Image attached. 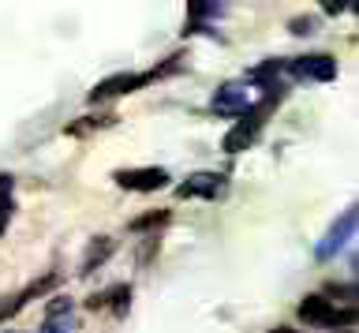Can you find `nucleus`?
<instances>
[{"instance_id": "9", "label": "nucleus", "mask_w": 359, "mask_h": 333, "mask_svg": "<svg viewBox=\"0 0 359 333\" xmlns=\"http://www.w3.org/2000/svg\"><path fill=\"white\" fill-rule=\"evenodd\" d=\"M67 326H72V299L56 296L49 307H45V326L41 333H67Z\"/></svg>"}, {"instance_id": "10", "label": "nucleus", "mask_w": 359, "mask_h": 333, "mask_svg": "<svg viewBox=\"0 0 359 333\" xmlns=\"http://www.w3.org/2000/svg\"><path fill=\"white\" fill-rule=\"evenodd\" d=\"M128 299H131V288L128 285H116V288H109V292H101V296H94V299H90V307H116V311H123V304H128Z\"/></svg>"}, {"instance_id": "7", "label": "nucleus", "mask_w": 359, "mask_h": 333, "mask_svg": "<svg viewBox=\"0 0 359 333\" xmlns=\"http://www.w3.org/2000/svg\"><path fill=\"white\" fill-rule=\"evenodd\" d=\"M292 72H296L299 79L330 83L333 75H337V60L333 57H299V60H292Z\"/></svg>"}, {"instance_id": "14", "label": "nucleus", "mask_w": 359, "mask_h": 333, "mask_svg": "<svg viewBox=\"0 0 359 333\" xmlns=\"http://www.w3.org/2000/svg\"><path fill=\"white\" fill-rule=\"evenodd\" d=\"M273 333H322V329H285V326H280V329H273ZM341 333H348V329H341Z\"/></svg>"}, {"instance_id": "4", "label": "nucleus", "mask_w": 359, "mask_h": 333, "mask_svg": "<svg viewBox=\"0 0 359 333\" xmlns=\"http://www.w3.org/2000/svg\"><path fill=\"white\" fill-rule=\"evenodd\" d=\"M224 191V176L221 172H195L187 184L176 187L180 198H217Z\"/></svg>"}, {"instance_id": "13", "label": "nucleus", "mask_w": 359, "mask_h": 333, "mask_svg": "<svg viewBox=\"0 0 359 333\" xmlns=\"http://www.w3.org/2000/svg\"><path fill=\"white\" fill-rule=\"evenodd\" d=\"M165 221V214H150V217H139L135 221V229H150V225H161Z\"/></svg>"}, {"instance_id": "1", "label": "nucleus", "mask_w": 359, "mask_h": 333, "mask_svg": "<svg viewBox=\"0 0 359 333\" xmlns=\"http://www.w3.org/2000/svg\"><path fill=\"white\" fill-rule=\"evenodd\" d=\"M296 315L322 333H337V326H355V307H337L325 296H307L296 307Z\"/></svg>"}, {"instance_id": "3", "label": "nucleus", "mask_w": 359, "mask_h": 333, "mask_svg": "<svg viewBox=\"0 0 359 333\" xmlns=\"http://www.w3.org/2000/svg\"><path fill=\"white\" fill-rule=\"evenodd\" d=\"M112 180H116L123 191H161L172 176L165 169H157V165H146V169H120Z\"/></svg>"}, {"instance_id": "12", "label": "nucleus", "mask_w": 359, "mask_h": 333, "mask_svg": "<svg viewBox=\"0 0 359 333\" xmlns=\"http://www.w3.org/2000/svg\"><path fill=\"white\" fill-rule=\"evenodd\" d=\"M11 191H15V180L8 172H0V232H4L8 217H11Z\"/></svg>"}, {"instance_id": "5", "label": "nucleus", "mask_w": 359, "mask_h": 333, "mask_svg": "<svg viewBox=\"0 0 359 333\" xmlns=\"http://www.w3.org/2000/svg\"><path fill=\"white\" fill-rule=\"evenodd\" d=\"M213 109L224 116H247V109H251V90L247 86H224V90H217V97H213Z\"/></svg>"}, {"instance_id": "2", "label": "nucleus", "mask_w": 359, "mask_h": 333, "mask_svg": "<svg viewBox=\"0 0 359 333\" xmlns=\"http://www.w3.org/2000/svg\"><path fill=\"white\" fill-rule=\"evenodd\" d=\"M150 79H157V72H120V75H109L101 79L94 90H90V102H109V97H120V94H131L146 86Z\"/></svg>"}, {"instance_id": "11", "label": "nucleus", "mask_w": 359, "mask_h": 333, "mask_svg": "<svg viewBox=\"0 0 359 333\" xmlns=\"http://www.w3.org/2000/svg\"><path fill=\"white\" fill-rule=\"evenodd\" d=\"M109 254H112V240H109V236L94 240V243H90V251H86V259H83V273L94 270V262H105Z\"/></svg>"}, {"instance_id": "8", "label": "nucleus", "mask_w": 359, "mask_h": 333, "mask_svg": "<svg viewBox=\"0 0 359 333\" xmlns=\"http://www.w3.org/2000/svg\"><path fill=\"white\" fill-rule=\"evenodd\" d=\"M255 135H258V120L255 116H240V120H236V128L224 135V150L240 154V150H247L255 142Z\"/></svg>"}, {"instance_id": "6", "label": "nucleus", "mask_w": 359, "mask_h": 333, "mask_svg": "<svg viewBox=\"0 0 359 333\" xmlns=\"http://www.w3.org/2000/svg\"><path fill=\"white\" fill-rule=\"evenodd\" d=\"M352 229H355V210H344L341 214V221L330 229V236H325L322 243H318V259H333L337 251L348 243V236H352Z\"/></svg>"}]
</instances>
